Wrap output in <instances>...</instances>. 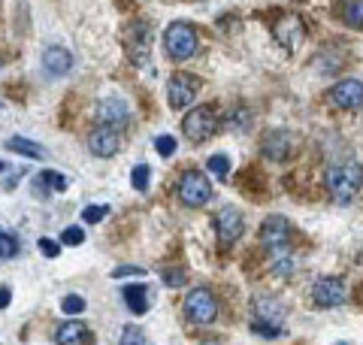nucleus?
<instances>
[{
  "label": "nucleus",
  "instance_id": "nucleus-24",
  "mask_svg": "<svg viewBox=\"0 0 363 345\" xmlns=\"http://www.w3.org/2000/svg\"><path fill=\"white\" fill-rule=\"evenodd\" d=\"M130 182H133V188H136V191H149L152 170L145 167V164H136V167H133V172H130Z\"/></svg>",
  "mask_w": 363,
  "mask_h": 345
},
{
  "label": "nucleus",
  "instance_id": "nucleus-36",
  "mask_svg": "<svg viewBox=\"0 0 363 345\" xmlns=\"http://www.w3.org/2000/svg\"><path fill=\"white\" fill-rule=\"evenodd\" d=\"M0 172H4V164H0Z\"/></svg>",
  "mask_w": 363,
  "mask_h": 345
},
{
  "label": "nucleus",
  "instance_id": "nucleus-29",
  "mask_svg": "<svg viewBox=\"0 0 363 345\" xmlns=\"http://www.w3.org/2000/svg\"><path fill=\"white\" fill-rule=\"evenodd\" d=\"M13 255H18V243H16V236L0 234V261H9Z\"/></svg>",
  "mask_w": 363,
  "mask_h": 345
},
{
  "label": "nucleus",
  "instance_id": "nucleus-18",
  "mask_svg": "<svg viewBox=\"0 0 363 345\" xmlns=\"http://www.w3.org/2000/svg\"><path fill=\"white\" fill-rule=\"evenodd\" d=\"M124 303L133 315H145L149 312V288L145 285H128L124 288Z\"/></svg>",
  "mask_w": 363,
  "mask_h": 345
},
{
  "label": "nucleus",
  "instance_id": "nucleus-4",
  "mask_svg": "<svg viewBox=\"0 0 363 345\" xmlns=\"http://www.w3.org/2000/svg\"><path fill=\"white\" fill-rule=\"evenodd\" d=\"M182 131L191 143H206L209 136L218 131V119H215V109L212 106H197L185 115V121H182Z\"/></svg>",
  "mask_w": 363,
  "mask_h": 345
},
{
  "label": "nucleus",
  "instance_id": "nucleus-21",
  "mask_svg": "<svg viewBox=\"0 0 363 345\" xmlns=\"http://www.w3.org/2000/svg\"><path fill=\"white\" fill-rule=\"evenodd\" d=\"M252 333H257V336H264V339H281L285 336V327H281L279 321H272V318H255L252 321Z\"/></svg>",
  "mask_w": 363,
  "mask_h": 345
},
{
  "label": "nucleus",
  "instance_id": "nucleus-19",
  "mask_svg": "<svg viewBox=\"0 0 363 345\" xmlns=\"http://www.w3.org/2000/svg\"><path fill=\"white\" fill-rule=\"evenodd\" d=\"M264 155L269 160H285L288 158V133H267L264 136Z\"/></svg>",
  "mask_w": 363,
  "mask_h": 345
},
{
  "label": "nucleus",
  "instance_id": "nucleus-16",
  "mask_svg": "<svg viewBox=\"0 0 363 345\" xmlns=\"http://www.w3.org/2000/svg\"><path fill=\"white\" fill-rule=\"evenodd\" d=\"M303 33H306V28H303L300 18H285V21H279L276 25V37H279V43L285 45V49H294V45L303 40Z\"/></svg>",
  "mask_w": 363,
  "mask_h": 345
},
{
  "label": "nucleus",
  "instance_id": "nucleus-32",
  "mask_svg": "<svg viewBox=\"0 0 363 345\" xmlns=\"http://www.w3.org/2000/svg\"><path fill=\"white\" fill-rule=\"evenodd\" d=\"M40 251H43L45 258H58V255H61V243H55V239L43 236V239H40Z\"/></svg>",
  "mask_w": 363,
  "mask_h": 345
},
{
  "label": "nucleus",
  "instance_id": "nucleus-5",
  "mask_svg": "<svg viewBox=\"0 0 363 345\" xmlns=\"http://www.w3.org/2000/svg\"><path fill=\"white\" fill-rule=\"evenodd\" d=\"M185 315H188V321H194V324H212V321L218 318V303H215L209 288H194V291L185 297Z\"/></svg>",
  "mask_w": 363,
  "mask_h": 345
},
{
  "label": "nucleus",
  "instance_id": "nucleus-35",
  "mask_svg": "<svg viewBox=\"0 0 363 345\" xmlns=\"http://www.w3.org/2000/svg\"><path fill=\"white\" fill-rule=\"evenodd\" d=\"M9 300H13V291H9V288H0V309H6Z\"/></svg>",
  "mask_w": 363,
  "mask_h": 345
},
{
  "label": "nucleus",
  "instance_id": "nucleus-31",
  "mask_svg": "<svg viewBox=\"0 0 363 345\" xmlns=\"http://www.w3.org/2000/svg\"><path fill=\"white\" fill-rule=\"evenodd\" d=\"M164 282H167V288H182V285H185V270H182V267L164 270Z\"/></svg>",
  "mask_w": 363,
  "mask_h": 345
},
{
  "label": "nucleus",
  "instance_id": "nucleus-28",
  "mask_svg": "<svg viewBox=\"0 0 363 345\" xmlns=\"http://www.w3.org/2000/svg\"><path fill=\"white\" fill-rule=\"evenodd\" d=\"M106 215H109V206H85V209H82L85 224H100Z\"/></svg>",
  "mask_w": 363,
  "mask_h": 345
},
{
  "label": "nucleus",
  "instance_id": "nucleus-20",
  "mask_svg": "<svg viewBox=\"0 0 363 345\" xmlns=\"http://www.w3.org/2000/svg\"><path fill=\"white\" fill-rule=\"evenodd\" d=\"M6 148H9V152H16V155L33 158V160H37V158H45V148L37 146V143H30V140H25V136H9Z\"/></svg>",
  "mask_w": 363,
  "mask_h": 345
},
{
  "label": "nucleus",
  "instance_id": "nucleus-11",
  "mask_svg": "<svg viewBox=\"0 0 363 345\" xmlns=\"http://www.w3.org/2000/svg\"><path fill=\"white\" fill-rule=\"evenodd\" d=\"M291 239V224L285 215H269L264 227H260V243L267 248H285Z\"/></svg>",
  "mask_w": 363,
  "mask_h": 345
},
{
  "label": "nucleus",
  "instance_id": "nucleus-34",
  "mask_svg": "<svg viewBox=\"0 0 363 345\" xmlns=\"http://www.w3.org/2000/svg\"><path fill=\"white\" fill-rule=\"evenodd\" d=\"M112 275H116V279H124V275H145V270L143 267H118Z\"/></svg>",
  "mask_w": 363,
  "mask_h": 345
},
{
  "label": "nucleus",
  "instance_id": "nucleus-9",
  "mask_svg": "<svg viewBox=\"0 0 363 345\" xmlns=\"http://www.w3.org/2000/svg\"><path fill=\"white\" fill-rule=\"evenodd\" d=\"M88 148H91V155H97V158L116 155L118 148H121L118 128H109V124H100V128H94V131L88 133Z\"/></svg>",
  "mask_w": 363,
  "mask_h": 345
},
{
  "label": "nucleus",
  "instance_id": "nucleus-27",
  "mask_svg": "<svg viewBox=\"0 0 363 345\" xmlns=\"http://www.w3.org/2000/svg\"><path fill=\"white\" fill-rule=\"evenodd\" d=\"M155 152L161 155V158H173L176 155V140L173 136H155Z\"/></svg>",
  "mask_w": 363,
  "mask_h": 345
},
{
  "label": "nucleus",
  "instance_id": "nucleus-22",
  "mask_svg": "<svg viewBox=\"0 0 363 345\" xmlns=\"http://www.w3.org/2000/svg\"><path fill=\"white\" fill-rule=\"evenodd\" d=\"M342 18L351 28H363V0H345L342 4Z\"/></svg>",
  "mask_w": 363,
  "mask_h": 345
},
{
  "label": "nucleus",
  "instance_id": "nucleus-26",
  "mask_svg": "<svg viewBox=\"0 0 363 345\" xmlns=\"http://www.w3.org/2000/svg\"><path fill=\"white\" fill-rule=\"evenodd\" d=\"M61 312H67V315H79V312H85V297H79V294H67L64 300H61Z\"/></svg>",
  "mask_w": 363,
  "mask_h": 345
},
{
  "label": "nucleus",
  "instance_id": "nucleus-10",
  "mask_svg": "<svg viewBox=\"0 0 363 345\" xmlns=\"http://www.w3.org/2000/svg\"><path fill=\"white\" fill-rule=\"evenodd\" d=\"M330 103L339 109H360L363 106V82L360 79H342L330 88Z\"/></svg>",
  "mask_w": 363,
  "mask_h": 345
},
{
  "label": "nucleus",
  "instance_id": "nucleus-7",
  "mask_svg": "<svg viewBox=\"0 0 363 345\" xmlns=\"http://www.w3.org/2000/svg\"><path fill=\"white\" fill-rule=\"evenodd\" d=\"M312 300L315 306L330 309V306H342L348 300V288L342 279H318L312 288Z\"/></svg>",
  "mask_w": 363,
  "mask_h": 345
},
{
  "label": "nucleus",
  "instance_id": "nucleus-30",
  "mask_svg": "<svg viewBox=\"0 0 363 345\" xmlns=\"http://www.w3.org/2000/svg\"><path fill=\"white\" fill-rule=\"evenodd\" d=\"M61 243L64 246H82L85 243V230L82 227H67L61 234Z\"/></svg>",
  "mask_w": 363,
  "mask_h": 345
},
{
  "label": "nucleus",
  "instance_id": "nucleus-17",
  "mask_svg": "<svg viewBox=\"0 0 363 345\" xmlns=\"http://www.w3.org/2000/svg\"><path fill=\"white\" fill-rule=\"evenodd\" d=\"M64 188H67V179L55 170H43L40 176L33 179V194H40V197H49L52 191H64Z\"/></svg>",
  "mask_w": 363,
  "mask_h": 345
},
{
  "label": "nucleus",
  "instance_id": "nucleus-3",
  "mask_svg": "<svg viewBox=\"0 0 363 345\" xmlns=\"http://www.w3.org/2000/svg\"><path fill=\"white\" fill-rule=\"evenodd\" d=\"M179 200L185 206H191V209L206 206L212 200V185H209L206 172H200V170L182 172V179H179Z\"/></svg>",
  "mask_w": 363,
  "mask_h": 345
},
{
  "label": "nucleus",
  "instance_id": "nucleus-6",
  "mask_svg": "<svg viewBox=\"0 0 363 345\" xmlns=\"http://www.w3.org/2000/svg\"><path fill=\"white\" fill-rule=\"evenodd\" d=\"M197 91H200V82H197L194 76L179 73V76L169 79V85H167V100H169V106H173V109H188L191 103H194Z\"/></svg>",
  "mask_w": 363,
  "mask_h": 345
},
{
  "label": "nucleus",
  "instance_id": "nucleus-12",
  "mask_svg": "<svg viewBox=\"0 0 363 345\" xmlns=\"http://www.w3.org/2000/svg\"><path fill=\"white\" fill-rule=\"evenodd\" d=\"M242 230H245L242 215L236 209H221L218 215H215V234H218L221 246H233L236 239L242 236Z\"/></svg>",
  "mask_w": 363,
  "mask_h": 345
},
{
  "label": "nucleus",
  "instance_id": "nucleus-33",
  "mask_svg": "<svg viewBox=\"0 0 363 345\" xmlns=\"http://www.w3.org/2000/svg\"><path fill=\"white\" fill-rule=\"evenodd\" d=\"M121 342H124V345H130V342H145V336H143L140 330L128 327V330H124V336H121Z\"/></svg>",
  "mask_w": 363,
  "mask_h": 345
},
{
  "label": "nucleus",
  "instance_id": "nucleus-15",
  "mask_svg": "<svg viewBox=\"0 0 363 345\" xmlns=\"http://www.w3.org/2000/svg\"><path fill=\"white\" fill-rule=\"evenodd\" d=\"M55 342H61V345H82V342H91V330L85 324H79V321H67V324H61L58 333H55Z\"/></svg>",
  "mask_w": 363,
  "mask_h": 345
},
{
  "label": "nucleus",
  "instance_id": "nucleus-23",
  "mask_svg": "<svg viewBox=\"0 0 363 345\" xmlns=\"http://www.w3.org/2000/svg\"><path fill=\"white\" fill-rule=\"evenodd\" d=\"M276 255H272V273L276 275H291L294 273V258L291 255H285V248H272Z\"/></svg>",
  "mask_w": 363,
  "mask_h": 345
},
{
  "label": "nucleus",
  "instance_id": "nucleus-1",
  "mask_svg": "<svg viewBox=\"0 0 363 345\" xmlns=\"http://www.w3.org/2000/svg\"><path fill=\"white\" fill-rule=\"evenodd\" d=\"M363 188V167L360 164H339L327 172V191L336 203H351Z\"/></svg>",
  "mask_w": 363,
  "mask_h": 345
},
{
  "label": "nucleus",
  "instance_id": "nucleus-2",
  "mask_svg": "<svg viewBox=\"0 0 363 345\" xmlns=\"http://www.w3.org/2000/svg\"><path fill=\"white\" fill-rule=\"evenodd\" d=\"M164 45L173 61H188V58H194V52H197V31L185 25V21H173L164 33Z\"/></svg>",
  "mask_w": 363,
  "mask_h": 345
},
{
  "label": "nucleus",
  "instance_id": "nucleus-25",
  "mask_svg": "<svg viewBox=\"0 0 363 345\" xmlns=\"http://www.w3.org/2000/svg\"><path fill=\"white\" fill-rule=\"evenodd\" d=\"M206 167H209L212 176H218V179H227V176H230V160H227L224 155H212V158L206 160Z\"/></svg>",
  "mask_w": 363,
  "mask_h": 345
},
{
  "label": "nucleus",
  "instance_id": "nucleus-8",
  "mask_svg": "<svg viewBox=\"0 0 363 345\" xmlns=\"http://www.w3.org/2000/svg\"><path fill=\"white\" fill-rule=\"evenodd\" d=\"M128 52L133 58V64H145L152 52V28L149 21H133L128 28Z\"/></svg>",
  "mask_w": 363,
  "mask_h": 345
},
{
  "label": "nucleus",
  "instance_id": "nucleus-13",
  "mask_svg": "<svg viewBox=\"0 0 363 345\" xmlns=\"http://www.w3.org/2000/svg\"><path fill=\"white\" fill-rule=\"evenodd\" d=\"M97 119L100 124H109V128H124L130 121V109L121 97H104L97 103Z\"/></svg>",
  "mask_w": 363,
  "mask_h": 345
},
{
  "label": "nucleus",
  "instance_id": "nucleus-14",
  "mask_svg": "<svg viewBox=\"0 0 363 345\" xmlns=\"http://www.w3.org/2000/svg\"><path fill=\"white\" fill-rule=\"evenodd\" d=\"M43 67L52 76H67L70 67H73V55L67 49H61V45H49V49L43 52Z\"/></svg>",
  "mask_w": 363,
  "mask_h": 345
}]
</instances>
